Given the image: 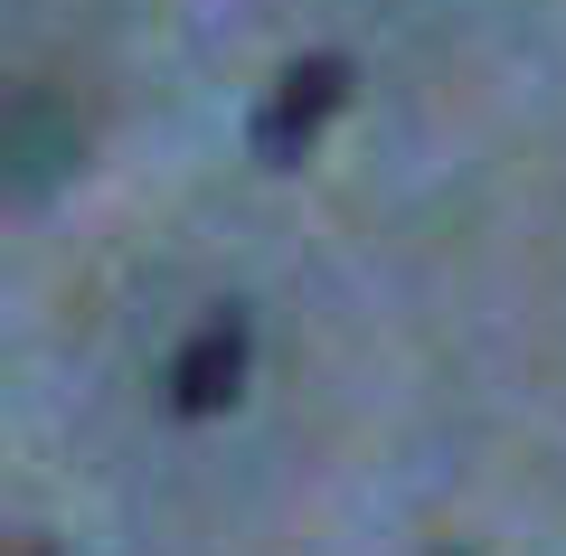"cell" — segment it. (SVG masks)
I'll return each instance as SVG.
<instances>
[{"label":"cell","instance_id":"obj_1","mask_svg":"<svg viewBox=\"0 0 566 556\" xmlns=\"http://www.w3.org/2000/svg\"><path fill=\"white\" fill-rule=\"evenodd\" d=\"M349 85H359L349 57H293L283 66V76L264 85V104H255V160L264 170H293V160L331 133V114L349 104Z\"/></svg>","mask_w":566,"mask_h":556},{"label":"cell","instance_id":"obj_4","mask_svg":"<svg viewBox=\"0 0 566 556\" xmlns=\"http://www.w3.org/2000/svg\"><path fill=\"white\" fill-rule=\"evenodd\" d=\"M444 556H463V547H444Z\"/></svg>","mask_w":566,"mask_h":556},{"label":"cell","instance_id":"obj_2","mask_svg":"<svg viewBox=\"0 0 566 556\" xmlns=\"http://www.w3.org/2000/svg\"><path fill=\"white\" fill-rule=\"evenodd\" d=\"M245 358H255L245 312H208L199 331L180 339V358H170V406H180V416H218V406H237Z\"/></svg>","mask_w":566,"mask_h":556},{"label":"cell","instance_id":"obj_3","mask_svg":"<svg viewBox=\"0 0 566 556\" xmlns=\"http://www.w3.org/2000/svg\"><path fill=\"white\" fill-rule=\"evenodd\" d=\"M29 556H48V547H29Z\"/></svg>","mask_w":566,"mask_h":556}]
</instances>
